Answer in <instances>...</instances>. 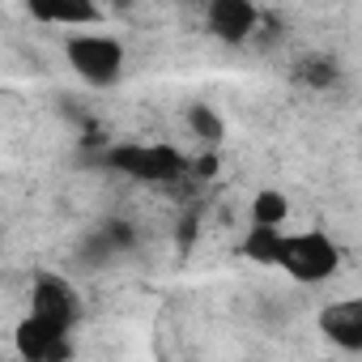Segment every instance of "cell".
<instances>
[{"mask_svg": "<svg viewBox=\"0 0 362 362\" xmlns=\"http://www.w3.org/2000/svg\"><path fill=\"white\" fill-rule=\"evenodd\" d=\"M103 162L128 179H141V184H175L184 175L188 158L179 153L175 145H162V141H128V145H115L103 153Z\"/></svg>", "mask_w": 362, "mask_h": 362, "instance_id": "1", "label": "cell"}, {"mask_svg": "<svg viewBox=\"0 0 362 362\" xmlns=\"http://www.w3.org/2000/svg\"><path fill=\"white\" fill-rule=\"evenodd\" d=\"M64 60L86 86H115L124 77V47L103 30H81L64 39Z\"/></svg>", "mask_w": 362, "mask_h": 362, "instance_id": "2", "label": "cell"}, {"mask_svg": "<svg viewBox=\"0 0 362 362\" xmlns=\"http://www.w3.org/2000/svg\"><path fill=\"white\" fill-rule=\"evenodd\" d=\"M341 252L324 230H303V235H286V256L281 269L298 281V286H320L337 273Z\"/></svg>", "mask_w": 362, "mask_h": 362, "instance_id": "3", "label": "cell"}, {"mask_svg": "<svg viewBox=\"0 0 362 362\" xmlns=\"http://www.w3.org/2000/svg\"><path fill=\"white\" fill-rule=\"evenodd\" d=\"M13 345H18V354H22L26 362H64V358L73 354L69 328L47 324V320H39V315H26V320L13 328Z\"/></svg>", "mask_w": 362, "mask_h": 362, "instance_id": "4", "label": "cell"}, {"mask_svg": "<svg viewBox=\"0 0 362 362\" xmlns=\"http://www.w3.org/2000/svg\"><path fill=\"white\" fill-rule=\"evenodd\" d=\"M320 332L324 341H332L345 354H362V294L349 298H332L328 307H320Z\"/></svg>", "mask_w": 362, "mask_h": 362, "instance_id": "5", "label": "cell"}, {"mask_svg": "<svg viewBox=\"0 0 362 362\" xmlns=\"http://www.w3.org/2000/svg\"><path fill=\"white\" fill-rule=\"evenodd\" d=\"M30 315L47 320V324H60V328H73L77 320V294L64 277H39L35 290H30Z\"/></svg>", "mask_w": 362, "mask_h": 362, "instance_id": "6", "label": "cell"}, {"mask_svg": "<svg viewBox=\"0 0 362 362\" xmlns=\"http://www.w3.org/2000/svg\"><path fill=\"white\" fill-rule=\"evenodd\" d=\"M205 22H209V30L222 43H243L256 30L260 13H256L252 0H214V5L205 9Z\"/></svg>", "mask_w": 362, "mask_h": 362, "instance_id": "7", "label": "cell"}, {"mask_svg": "<svg viewBox=\"0 0 362 362\" xmlns=\"http://www.w3.org/2000/svg\"><path fill=\"white\" fill-rule=\"evenodd\" d=\"M30 18L43 26H60L69 35H81L103 22V9L90 5V0H60V5H30Z\"/></svg>", "mask_w": 362, "mask_h": 362, "instance_id": "8", "label": "cell"}, {"mask_svg": "<svg viewBox=\"0 0 362 362\" xmlns=\"http://www.w3.org/2000/svg\"><path fill=\"white\" fill-rule=\"evenodd\" d=\"M243 256L256 260V264H277L281 269V256H286V230H273V226H252L247 239H243Z\"/></svg>", "mask_w": 362, "mask_h": 362, "instance_id": "9", "label": "cell"}, {"mask_svg": "<svg viewBox=\"0 0 362 362\" xmlns=\"http://www.w3.org/2000/svg\"><path fill=\"white\" fill-rule=\"evenodd\" d=\"M290 218V201L277 192V188H264L252 197V226H273L281 230V222Z\"/></svg>", "mask_w": 362, "mask_h": 362, "instance_id": "10", "label": "cell"}, {"mask_svg": "<svg viewBox=\"0 0 362 362\" xmlns=\"http://www.w3.org/2000/svg\"><path fill=\"white\" fill-rule=\"evenodd\" d=\"M188 124H192V132H197L201 141H218V136H222V119H218L209 107H201V103L188 111Z\"/></svg>", "mask_w": 362, "mask_h": 362, "instance_id": "11", "label": "cell"}]
</instances>
